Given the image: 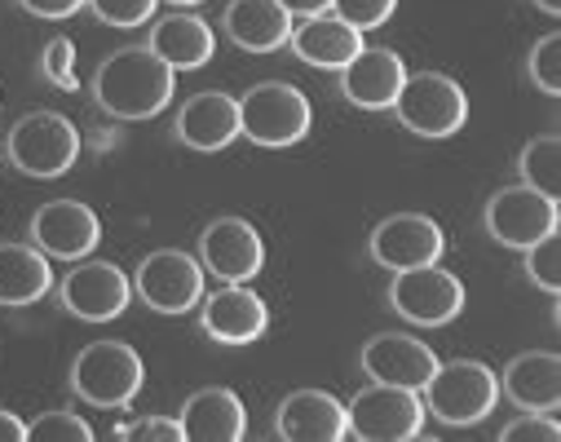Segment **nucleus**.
I'll use <instances>...</instances> for the list:
<instances>
[{
    "label": "nucleus",
    "mask_w": 561,
    "mask_h": 442,
    "mask_svg": "<svg viewBox=\"0 0 561 442\" xmlns=\"http://www.w3.org/2000/svg\"><path fill=\"white\" fill-rule=\"evenodd\" d=\"M278 438L288 442H341L350 438V420H345V403H336L323 389H297L278 403L274 416Z\"/></svg>",
    "instance_id": "obj_17"
},
{
    "label": "nucleus",
    "mask_w": 561,
    "mask_h": 442,
    "mask_svg": "<svg viewBox=\"0 0 561 442\" xmlns=\"http://www.w3.org/2000/svg\"><path fill=\"white\" fill-rule=\"evenodd\" d=\"M526 274L535 287L552 292V297L561 292V239H557V230L526 248Z\"/></svg>",
    "instance_id": "obj_27"
},
{
    "label": "nucleus",
    "mask_w": 561,
    "mask_h": 442,
    "mask_svg": "<svg viewBox=\"0 0 561 442\" xmlns=\"http://www.w3.org/2000/svg\"><path fill=\"white\" fill-rule=\"evenodd\" d=\"M199 319H204V332L221 345H252L270 328L265 302L243 283H226L208 292V297H199Z\"/></svg>",
    "instance_id": "obj_14"
},
{
    "label": "nucleus",
    "mask_w": 561,
    "mask_h": 442,
    "mask_svg": "<svg viewBox=\"0 0 561 442\" xmlns=\"http://www.w3.org/2000/svg\"><path fill=\"white\" fill-rule=\"evenodd\" d=\"M226 36L243 54H274L293 36V14L278 0H230L226 10Z\"/></svg>",
    "instance_id": "obj_22"
},
{
    "label": "nucleus",
    "mask_w": 561,
    "mask_h": 442,
    "mask_svg": "<svg viewBox=\"0 0 561 442\" xmlns=\"http://www.w3.org/2000/svg\"><path fill=\"white\" fill-rule=\"evenodd\" d=\"M199 265H204V274H213L221 283H248L265 265V243H261V235H256L252 222H243V217H217L199 235Z\"/></svg>",
    "instance_id": "obj_12"
},
{
    "label": "nucleus",
    "mask_w": 561,
    "mask_h": 442,
    "mask_svg": "<svg viewBox=\"0 0 561 442\" xmlns=\"http://www.w3.org/2000/svg\"><path fill=\"white\" fill-rule=\"evenodd\" d=\"M89 5L111 27H142V23H151L160 0H89Z\"/></svg>",
    "instance_id": "obj_31"
},
{
    "label": "nucleus",
    "mask_w": 561,
    "mask_h": 442,
    "mask_svg": "<svg viewBox=\"0 0 561 442\" xmlns=\"http://www.w3.org/2000/svg\"><path fill=\"white\" fill-rule=\"evenodd\" d=\"M80 156V133L58 111H32L10 128V160L27 178H62Z\"/></svg>",
    "instance_id": "obj_7"
},
{
    "label": "nucleus",
    "mask_w": 561,
    "mask_h": 442,
    "mask_svg": "<svg viewBox=\"0 0 561 442\" xmlns=\"http://www.w3.org/2000/svg\"><path fill=\"white\" fill-rule=\"evenodd\" d=\"M557 222H561L557 200L539 195V191L526 186V182H522V186H504V191H495L491 204H486V235L500 239L504 248H522V252H526L535 239L552 235Z\"/></svg>",
    "instance_id": "obj_11"
},
{
    "label": "nucleus",
    "mask_w": 561,
    "mask_h": 442,
    "mask_svg": "<svg viewBox=\"0 0 561 442\" xmlns=\"http://www.w3.org/2000/svg\"><path fill=\"white\" fill-rule=\"evenodd\" d=\"M71 385L93 407H128L133 394L142 389V359L124 341H93L76 354Z\"/></svg>",
    "instance_id": "obj_6"
},
{
    "label": "nucleus",
    "mask_w": 561,
    "mask_h": 442,
    "mask_svg": "<svg viewBox=\"0 0 561 442\" xmlns=\"http://www.w3.org/2000/svg\"><path fill=\"white\" fill-rule=\"evenodd\" d=\"M178 420L191 442H239L248 433V411H243L239 394L221 389V385L191 394Z\"/></svg>",
    "instance_id": "obj_21"
},
{
    "label": "nucleus",
    "mask_w": 561,
    "mask_h": 442,
    "mask_svg": "<svg viewBox=\"0 0 561 442\" xmlns=\"http://www.w3.org/2000/svg\"><path fill=\"white\" fill-rule=\"evenodd\" d=\"M530 80L539 93L557 98L561 93V36H543L535 49H530Z\"/></svg>",
    "instance_id": "obj_29"
},
{
    "label": "nucleus",
    "mask_w": 561,
    "mask_h": 442,
    "mask_svg": "<svg viewBox=\"0 0 561 442\" xmlns=\"http://www.w3.org/2000/svg\"><path fill=\"white\" fill-rule=\"evenodd\" d=\"M393 10H398V0H332V14L345 19V23L358 27V32L385 27V23L393 19Z\"/></svg>",
    "instance_id": "obj_30"
},
{
    "label": "nucleus",
    "mask_w": 561,
    "mask_h": 442,
    "mask_svg": "<svg viewBox=\"0 0 561 442\" xmlns=\"http://www.w3.org/2000/svg\"><path fill=\"white\" fill-rule=\"evenodd\" d=\"M27 442H93V429L76 411H45L27 424Z\"/></svg>",
    "instance_id": "obj_28"
},
{
    "label": "nucleus",
    "mask_w": 561,
    "mask_h": 442,
    "mask_svg": "<svg viewBox=\"0 0 561 442\" xmlns=\"http://www.w3.org/2000/svg\"><path fill=\"white\" fill-rule=\"evenodd\" d=\"M19 5L27 14H36V19H71V14H80L89 5V0H19Z\"/></svg>",
    "instance_id": "obj_35"
},
{
    "label": "nucleus",
    "mask_w": 561,
    "mask_h": 442,
    "mask_svg": "<svg viewBox=\"0 0 561 442\" xmlns=\"http://www.w3.org/2000/svg\"><path fill=\"white\" fill-rule=\"evenodd\" d=\"M147 49H151L156 58H164L173 71H199V67L213 58L217 36H213V27H208L204 19H195V14H169V19H160V23L151 27Z\"/></svg>",
    "instance_id": "obj_24"
},
{
    "label": "nucleus",
    "mask_w": 561,
    "mask_h": 442,
    "mask_svg": "<svg viewBox=\"0 0 561 442\" xmlns=\"http://www.w3.org/2000/svg\"><path fill=\"white\" fill-rule=\"evenodd\" d=\"M133 302V279L115 261H84L62 279V306L84 324H111Z\"/></svg>",
    "instance_id": "obj_10"
},
{
    "label": "nucleus",
    "mask_w": 561,
    "mask_h": 442,
    "mask_svg": "<svg viewBox=\"0 0 561 442\" xmlns=\"http://www.w3.org/2000/svg\"><path fill=\"white\" fill-rule=\"evenodd\" d=\"M535 5H539L543 14H561V0H535Z\"/></svg>",
    "instance_id": "obj_38"
},
{
    "label": "nucleus",
    "mask_w": 561,
    "mask_h": 442,
    "mask_svg": "<svg viewBox=\"0 0 561 442\" xmlns=\"http://www.w3.org/2000/svg\"><path fill=\"white\" fill-rule=\"evenodd\" d=\"M443 248H447V239H443L438 222L425 217V213H398V217H385L371 230V257L385 270L434 265L443 257Z\"/></svg>",
    "instance_id": "obj_13"
},
{
    "label": "nucleus",
    "mask_w": 561,
    "mask_h": 442,
    "mask_svg": "<svg viewBox=\"0 0 561 442\" xmlns=\"http://www.w3.org/2000/svg\"><path fill=\"white\" fill-rule=\"evenodd\" d=\"M345 420H350V438L407 442V438H420V429H425V398H420V389L371 381L367 389L354 394V403L345 407Z\"/></svg>",
    "instance_id": "obj_5"
},
{
    "label": "nucleus",
    "mask_w": 561,
    "mask_h": 442,
    "mask_svg": "<svg viewBox=\"0 0 561 442\" xmlns=\"http://www.w3.org/2000/svg\"><path fill=\"white\" fill-rule=\"evenodd\" d=\"M500 389L508 394V403H517L522 411H557L561 407V359L548 350H530L517 354L504 367Z\"/></svg>",
    "instance_id": "obj_23"
},
{
    "label": "nucleus",
    "mask_w": 561,
    "mask_h": 442,
    "mask_svg": "<svg viewBox=\"0 0 561 442\" xmlns=\"http://www.w3.org/2000/svg\"><path fill=\"white\" fill-rule=\"evenodd\" d=\"M420 398H425V411H434L443 424L465 429V424H478V420H486L495 411L500 376L486 363H473V359L438 363V372L425 381Z\"/></svg>",
    "instance_id": "obj_2"
},
{
    "label": "nucleus",
    "mask_w": 561,
    "mask_h": 442,
    "mask_svg": "<svg viewBox=\"0 0 561 442\" xmlns=\"http://www.w3.org/2000/svg\"><path fill=\"white\" fill-rule=\"evenodd\" d=\"M557 438H561V424L548 411H526L504 429V442H557Z\"/></svg>",
    "instance_id": "obj_34"
},
{
    "label": "nucleus",
    "mask_w": 561,
    "mask_h": 442,
    "mask_svg": "<svg viewBox=\"0 0 561 442\" xmlns=\"http://www.w3.org/2000/svg\"><path fill=\"white\" fill-rule=\"evenodd\" d=\"M310 120H314L310 98L284 80H265L239 98V133L252 137L256 146H270V151L301 141L310 133Z\"/></svg>",
    "instance_id": "obj_3"
},
{
    "label": "nucleus",
    "mask_w": 561,
    "mask_h": 442,
    "mask_svg": "<svg viewBox=\"0 0 561 442\" xmlns=\"http://www.w3.org/2000/svg\"><path fill=\"white\" fill-rule=\"evenodd\" d=\"M119 438H128V442H182L186 433H182V420H173V416H142V420L124 424Z\"/></svg>",
    "instance_id": "obj_33"
},
{
    "label": "nucleus",
    "mask_w": 561,
    "mask_h": 442,
    "mask_svg": "<svg viewBox=\"0 0 561 442\" xmlns=\"http://www.w3.org/2000/svg\"><path fill=\"white\" fill-rule=\"evenodd\" d=\"M173 89H178V71L164 58H156L147 45L115 49L93 76L98 106L111 111L115 120H151V115H160L173 102Z\"/></svg>",
    "instance_id": "obj_1"
},
{
    "label": "nucleus",
    "mask_w": 561,
    "mask_h": 442,
    "mask_svg": "<svg viewBox=\"0 0 561 442\" xmlns=\"http://www.w3.org/2000/svg\"><path fill=\"white\" fill-rule=\"evenodd\" d=\"M133 292L160 315H186L204 297V265L178 248H160L137 265Z\"/></svg>",
    "instance_id": "obj_9"
},
{
    "label": "nucleus",
    "mask_w": 561,
    "mask_h": 442,
    "mask_svg": "<svg viewBox=\"0 0 561 442\" xmlns=\"http://www.w3.org/2000/svg\"><path fill=\"white\" fill-rule=\"evenodd\" d=\"M54 287L49 257L27 243H0V306H36Z\"/></svg>",
    "instance_id": "obj_25"
},
{
    "label": "nucleus",
    "mask_w": 561,
    "mask_h": 442,
    "mask_svg": "<svg viewBox=\"0 0 561 442\" xmlns=\"http://www.w3.org/2000/svg\"><path fill=\"white\" fill-rule=\"evenodd\" d=\"M173 5H182V10H186V5H204V0H173Z\"/></svg>",
    "instance_id": "obj_39"
},
{
    "label": "nucleus",
    "mask_w": 561,
    "mask_h": 442,
    "mask_svg": "<svg viewBox=\"0 0 561 442\" xmlns=\"http://www.w3.org/2000/svg\"><path fill=\"white\" fill-rule=\"evenodd\" d=\"M178 133L191 151H226L239 137V98H230L221 89L195 93L178 115Z\"/></svg>",
    "instance_id": "obj_20"
},
{
    "label": "nucleus",
    "mask_w": 561,
    "mask_h": 442,
    "mask_svg": "<svg viewBox=\"0 0 561 442\" xmlns=\"http://www.w3.org/2000/svg\"><path fill=\"white\" fill-rule=\"evenodd\" d=\"M363 372L380 385L425 389V381L438 372V354L407 332H380L363 345Z\"/></svg>",
    "instance_id": "obj_16"
},
{
    "label": "nucleus",
    "mask_w": 561,
    "mask_h": 442,
    "mask_svg": "<svg viewBox=\"0 0 561 442\" xmlns=\"http://www.w3.org/2000/svg\"><path fill=\"white\" fill-rule=\"evenodd\" d=\"M393 111H398L402 128H411L415 137H451L469 120V98L451 76L420 71V76L402 80V89L393 98Z\"/></svg>",
    "instance_id": "obj_4"
},
{
    "label": "nucleus",
    "mask_w": 561,
    "mask_h": 442,
    "mask_svg": "<svg viewBox=\"0 0 561 442\" xmlns=\"http://www.w3.org/2000/svg\"><path fill=\"white\" fill-rule=\"evenodd\" d=\"M293 19H306V14H323V10H332V0H278Z\"/></svg>",
    "instance_id": "obj_37"
},
{
    "label": "nucleus",
    "mask_w": 561,
    "mask_h": 442,
    "mask_svg": "<svg viewBox=\"0 0 561 442\" xmlns=\"http://www.w3.org/2000/svg\"><path fill=\"white\" fill-rule=\"evenodd\" d=\"M389 302L402 319H411L420 328H443L465 310V283L451 270H438V261L434 265H411V270L393 274Z\"/></svg>",
    "instance_id": "obj_8"
},
{
    "label": "nucleus",
    "mask_w": 561,
    "mask_h": 442,
    "mask_svg": "<svg viewBox=\"0 0 561 442\" xmlns=\"http://www.w3.org/2000/svg\"><path fill=\"white\" fill-rule=\"evenodd\" d=\"M517 169H522V182H526V186H535L539 195L557 200V195H561V137L548 133V137L526 141Z\"/></svg>",
    "instance_id": "obj_26"
},
{
    "label": "nucleus",
    "mask_w": 561,
    "mask_h": 442,
    "mask_svg": "<svg viewBox=\"0 0 561 442\" xmlns=\"http://www.w3.org/2000/svg\"><path fill=\"white\" fill-rule=\"evenodd\" d=\"M293 54L310 67H323V71H341L358 49H363V32L350 27L345 19H336L332 10L323 14H306V19H293V36H288Z\"/></svg>",
    "instance_id": "obj_18"
},
{
    "label": "nucleus",
    "mask_w": 561,
    "mask_h": 442,
    "mask_svg": "<svg viewBox=\"0 0 561 442\" xmlns=\"http://www.w3.org/2000/svg\"><path fill=\"white\" fill-rule=\"evenodd\" d=\"M402 80H407V67H402V58H398L393 49H367V45H363V49L341 67V93H345L354 106H363V111H385V106H393Z\"/></svg>",
    "instance_id": "obj_19"
},
{
    "label": "nucleus",
    "mask_w": 561,
    "mask_h": 442,
    "mask_svg": "<svg viewBox=\"0 0 561 442\" xmlns=\"http://www.w3.org/2000/svg\"><path fill=\"white\" fill-rule=\"evenodd\" d=\"M32 239L45 257H62V261H80L98 248L102 226L98 213L80 200H54L32 217Z\"/></svg>",
    "instance_id": "obj_15"
},
{
    "label": "nucleus",
    "mask_w": 561,
    "mask_h": 442,
    "mask_svg": "<svg viewBox=\"0 0 561 442\" xmlns=\"http://www.w3.org/2000/svg\"><path fill=\"white\" fill-rule=\"evenodd\" d=\"M0 442H27V424L5 407H0Z\"/></svg>",
    "instance_id": "obj_36"
},
{
    "label": "nucleus",
    "mask_w": 561,
    "mask_h": 442,
    "mask_svg": "<svg viewBox=\"0 0 561 442\" xmlns=\"http://www.w3.org/2000/svg\"><path fill=\"white\" fill-rule=\"evenodd\" d=\"M41 71H45L49 84H58V89H76V45H71L67 36L49 41V45H45V58H41Z\"/></svg>",
    "instance_id": "obj_32"
}]
</instances>
